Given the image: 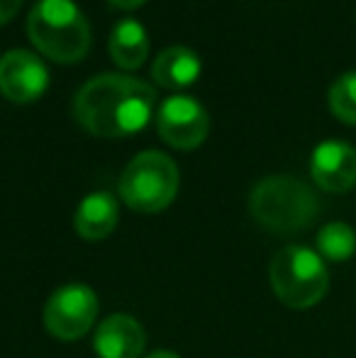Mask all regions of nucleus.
Listing matches in <instances>:
<instances>
[{
    "label": "nucleus",
    "instance_id": "17",
    "mask_svg": "<svg viewBox=\"0 0 356 358\" xmlns=\"http://www.w3.org/2000/svg\"><path fill=\"white\" fill-rule=\"evenodd\" d=\"M108 3H113L115 8L129 10V8H139V5H142V3H147V0H108Z\"/></svg>",
    "mask_w": 356,
    "mask_h": 358
},
{
    "label": "nucleus",
    "instance_id": "2",
    "mask_svg": "<svg viewBox=\"0 0 356 358\" xmlns=\"http://www.w3.org/2000/svg\"><path fill=\"white\" fill-rule=\"evenodd\" d=\"M249 213L271 234H298L320 213V200L308 183L293 176H269L249 193Z\"/></svg>",
    "mask_w": 356,
    "mask_h": 358
},
{
    "label": "nucleus",
    "instance_id": "4",
    "mask_svg": "<svg viewBox=\"0 0 356 358\" xmlns=\"http://www.w3.org/2000/svg\"><path fill=\"white\" fill-rule=\"evenodd\" d=\"M269 280L276 297L290 310L315 307L329 287L327 264L322 256L300 244L285 246L271 259Z\"/></svg>",
    "mask_w": 356,
    "mask_h": 358
},
{
    "label": "nucleus",
    "instance_id": "9",
    "mask_svg": "<svg viewBox=\"0 0 356 358\" xmlns=\"http://www.w3.org/2000/svg\"><path fill=\"white\" fill-rule=\"evenodd\" d=\"M310 173L325 193H347L356 185V149L342 139L318 144L310 156Z\"/></svg>",
    "mask_w": 356,
    "mask_h": 358
},
{
    "label": "nucleus",
    "instance_id": "15",
    "mask_svg": "<svg viewBox=\"0 0 356 358\" xmlns=\"http://www.w3.org/2000/svg\"><path fill=\"white\" fill-rule=\"evenodd\" d=\"M329 110L337 120L356 124V71L342 73L329 88Z\"/></svg>",
    "mask_w": 356,
    "mask_h": 358
},
{
    "label": "nucleus",
    "instance_id": "12",
    "mask_svg": "<svg viewBox=\"0 0 356 358\" xmlns=\"http://www.w3.org/2000/svg\"><path fill=\"white\" fill-rule=\"evenodd\" d=\"M203 71V62L200 57L188 47H166L154 57L152 76L159 85L169 90H183L193 85L200 78Z\"/></svg>",
    "mask_w": 356,
    "mask_h": 358
},
{
    "label": "nucleus",
    "instance_id": "14",
    "mask_svg": "<svg viewBox=\"0 0 356 358\" xmlns=\"http://www.w3.org/2000/svg\"><path fill=\"white\" fill-rule=\"evenodd\" d=\"M318 254L329 264H344L356 254V231L347 222H329L318 231Z\"/></svg>",
    "mask_w": 356,
    "mask_h": 358
},
{
    "label": "nucleus",
    "instance_id": "10",
    "mask_svg": "<svg viewBox=\"0 0 356 358\" xmlns=\"http://www.w3.org/2000/svg\"><path fill=\"white\" fill-rule=\"evenodd\" d=\"M147 346L144 327L129 315H110L98 324L93 349L100 358H139Z\"/></svg>",
    "mask_w": 356,
    "mask_h": 358
},
{
    "label": "nucleus",
    "instance_id": "3",
    "mask_svg": "<svg viewBox=\"0 0 356 358\" xmlns=\"http://www.w3.org/2000/svg\"><path fill=\"white\" fill-rule=\"evenodd\" d=\"M27 34L42 54L59 64H73L90 47V24L73 0H37L29 10Z\"/></svg>",
    "mask_w": 356,
    "mask_h": 358
},
{
    "label": "nucleus",
    "instance_id": "16",
    "mask_svg": "<svg viewBox=\"0 0 356 358\" xmlns=\"http://www.w3.org/2000/svg\"><path fill=\"white\" fill-rule=\"evenodd\" d=\"M20 5H22V0H0V24L10 22L17 15Z\"/></svg>",
    "mask_w": 356,
    "mask_h": 358
},
{
    "label": "nucleus",
    "instance_id": "5",
    "mask_svg": "<svg viewBox=\"0 0 356 358\" xmlns=\"http://www.w3.org/2000/svg\"><path fill=\"white\" fill-rule=\"evenodd\" d=\"M118 190L129 210L144 215L162 213L178 193V166L164 151H142L124 166Z\"/></svg>",
    "mask_w": 356,
    "mask_h": 358
},
{
    "label": "nucleus",
    "instance_id": "11",
    "mask_svg": "<svg viewBox=\"0 0 356 358\" xmlns=\"http://www.w3.org/2000/svg\"><path fill=\"white\" fill-rule=\"evenodd\" d=\"M120 208L118 200L108 190H95L88 193L86 198L78 203L76 215H73V227H76L78 236L86 241H100L110 236L118 227Z\"/></svg>",
    "mask_w": 356,
    "mask_h": 358
},
{
    "label": "nucleus",
    "instance_id": "13",
    "mask_svg": "<svg viewBox=\"0 0 356 358\" xmlns=\"http://www.w3.org/2000/svg\"><path fill=\"white\" fill-rule=\"evenodd\" d=\"M108 49L113 62L120 69H124V71L139 69L149 57V37L144 24L132 17L120 20L113 27V32H110Z\"/></svg>",
    "mask_w": 356,
    "mask_h": 358
},
{
    "label": "nucleus",
    "instance_id": "7",
    "mask_svg": "<svg viewBox=\"0 0 356 358\" xmlns=\"http://www.w3.org/2000/svg\"><path fill=\"white\" fill-rule=\"evenodd\" d=\"M157 129L169 146L188 151L205 142L210 132V115L195 98L173 93L159 105Z\"/></svg>",
    "mask_w": 356,
    "mask_h": 358
},
{
    "label": "nucleus",
    "instance_id": "18",
    "mask_svg": "<svg viewBox=\"0 0 356 358\" xmlns=\"http://www.w3.org/2000/svg\"><path fill=\"white\" fill-rule=\"evenodd\" d=\"M144 358H178V354H173V351H154V354H149Z\"/></svg>",
    "mask_w": 356,
    "mask_h": 358
},
{
    "label": "nucleus",
    "instance_id": "1",
    "mask_svg": "<svg viewBox=\"0 0 356 358\" xmlns=\"http://www.w3.org/2000/svg\"><path fill=\"white\" fill-rule=\"evenodd\" d=\"M154 88L134 76L100 73L73 98V117L95 137H129L142 132L154 115Z\"/></svg>",
    "mask_w": 356,
    "mask_h": 358
},
{
    "label": "nucleus",
    "instance_id": "6",
    "mask_svg": "<svg viewBox=\"0 0 356 358\" xmlns=\"http://www.w3.org/2000/svg\"><path fill=\"white\" fill-rule=\"evenodd\" d=\"M98 317V295L83 283L62 285L44 305V327L59 341H76L86 336Z\"/></svg>",
    "mask_w": 356,
    "mask_h": 358
},
{
    "label": "nucleus",
    "instance_id": "8",
    "mask_svg": "<svg viewBox=\"0 0 356 358\" xmlns=\"http://www.w3.org/2000/svg\"><path fill=\"white\" fill-rule=\"evenodd\" d=\"M49 88L44 62L29 49H10L0 57V93L13 103H32Z\"/></svg>",
    "mask_w": 356,
    "mask_h": 358
}]
</instances>
